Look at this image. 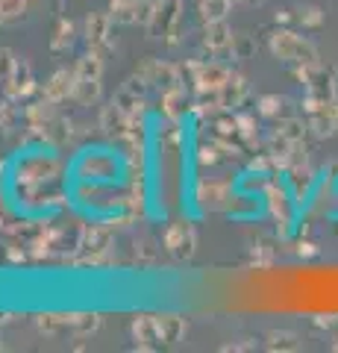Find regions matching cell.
<instances>
[{
    "label": "cell",
    "instance_id": "cell-1",
    "mask_svg": "<svg viewBox=\"0 0 338 353\" xmlns=\"http://www.w3.org/2000/svg\"><path fill=\"white\" fill-rule=\"evenodd\" d=\"M271 50H274L279 59H286V62L312 65L315 59H318V50H315L306 39L294 36V32H277V36L271 39Z\"/></svg>",
    "mask_w": 338,
    "mask_h": 353
},
{
    "label": "cell",
    "instance_id": "cell-2",
    "mask_svg": "<svg viewBox=\"0 0 338 353\" xmlns=\"http://www.w3.org/2000/svg\"><path fill=\"white\" fill-rule=\"evenodd\" d=\"M206 44L212 48H224V44H233V36L221 21H209V30H206Z\"/></svg>",
    "mask_w": 338,
    "mask_h": 353
},
{
    "label": "cell",
    "instance_id": "cell-3",
    "mask_svg": "<svg viewBox=\"0 0 338 353\" xmlns=\"http://www.w3.org/2000/svg\"><path fill=\"white\" fill-rule=\"evenodd\" d=\"M226 9H230V0H203V15H206V21H224Z\"/></svg>",
    "mask_w": 338,
    "mask_h": 353
},
{
    "label": "cell",
    "instance_id": "cell-4",
    "mask_svg": "<svg viewBox=\"0 0 338 353\" xmlns=\"http://www.w3.org/2000/svg\"><path fill=\"white\" fill-rule=\"evenodd\" d=\"M106 32H109V18H106V15L89 18V41H101Z\"/></svg>",
    "mask_w": 338,
    "mask_h": 353
},
{
    "label": "cell",
    "instance_id": "cell-5",
    "mask_svg": "<svg viewBox=\"0 0 338 353\" xmlns=\"http://www.w3.org/2000/svg\"><path fill=\"white\" fill-rule=\"evenodd\" d=\"M271 347H282V350H294L297 345H294V336H288V333H274L271 336Z\"/></svg>",
    "mask_w": 338,
    "mask_h": 353
},
{
    "label": "cell",
    "instance_id": "cell-6",
    "mask_svg": "<svg viewBox=\"0 0 338 353\" xmlns=\"http://www.w3.org/2000/svg\"><path fill=\"white\" fill-rule=\"evenodd\" d=\"M306 15H300V21H306V24H321V15H318V9H303Z\"/></svg>",
    "mask_w": 338,
    "mask_h": 353
}]
</instances>
